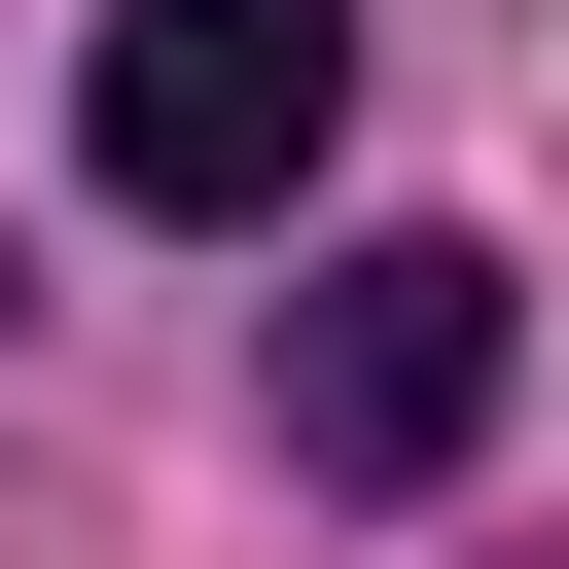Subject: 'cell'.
Returning <instances> with one entry per match:
<instances>
[{
	"label": "cell",
	"instance_id": "obj_1",
	"mask_svg": "<svg viewBox=\"0 0 569 569\" xmlns=\"http://www.w3.org/2000/svg\"><path fill=\"white\" fill-rule=\"evenodd\" d=\"M107 213H284L356 142V0H107Z\"/></svg>",
	"mask_w": 569,
	"mask_h": 569
},
{
	"label": "cell",
	"instance_id": "obj_2",
	"mask_svg": "<svg viewBox=\"0 0 569 569\" xmlns=\"http://www.w3.org/2000/svg\"><path fill=\"white\" fill-rule=\"evenodd\" d=\"M462 427H498V249H462V213L320 249V284H284V462H320V498H427Z\"/></svg>",
	"mask_w": 569,
	"mask_h": 569
}]
</instances>
